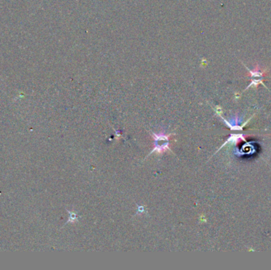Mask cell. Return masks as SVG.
<instances>
[{
  "mask_svg": "<svg viewBox=\"0 0 271 270\" xmlns=\"http://www.w3.org/2000/svg\"><path fill=\"white\" fill-rule=\"evenodd\" d=\"M169 135L164 134H153V138L155 139V148L152 152L156 151L158 153H163L166 151L169 148Z\"/></svg>",
  "mask_w": 271,
  "mask_h": 270,
  "instance_id": "cell-1",
  "label": "cell"
},
{
  "mask_svg": "<svg viewBox=\"0 0 271 270\" xmlns=\"http://www.w3.org/2000/svg\"><path fill=\"white\" fill-rule=\"evenodd\" d=\"M267 72H262L259 67V65H256L253 70H249V73L251 74V77H261L263 74H266Z\"/></svg>",
  "mask_w": 271,
  "mask_h": 270,
  "instance_id": "cell-2",
  "label": "cell"
},
{
  "mask_svg": "<svg viewBox=\"0 0 271 270\" xmlns=\"http://www.w3.org/2000/svg\"><path fill=\"white\" fill-rule=\"evenodd\" d=\"M68 212H69L70 217H69V220H68V221H67V223H69V222H71V223H74V222L76 221V220H77V215H76L75 213H74V212H69V211H68Z\"/></svg>",
  "mask_w": 271,
  "mask_h": 270,
  "instance_id": "cell-3",
  "label": "cell"
},
{
  "mask_svg": "<svg viewBox=\"0 0 271 270\" xmlns=\"http://www.w3.org/2000/svg\"><path fill=\"white\" fill-rule=\"evenodd\" d=\"M138 212H143L144 211V207L142 206H138Z\"/></svg>",
  "mask_w": 271,
  "mask_h": 270,
  "instance_id": "cell-4",
  "label": "cell"
}]
</instances>
